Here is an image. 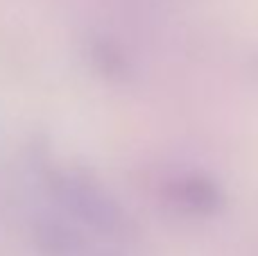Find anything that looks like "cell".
I'll list each match as a JSON object with an SVG mask.
<instances>
[{"label": "cell", "instance_id": "cell-4", "mask_svg": "<svg viewBox=\"0 0 258 256\" xmlns=\"http://www.w3.org/2000/svg\"><path fill=\"white\" fill-rule=\"evenodd\" d=\"M86 59L91 68L98 73L102 80L113 82V84H127L134 80V66L129 54L122 50L120 43L111 36L98 34L86 45Z\"/></svg>", "mask_w": 258, "mask_h": 256}, {"label": "cell", "instance_id": "cell-1", "mask_svg": "<svg viewBox=\"0 0 258 256\" xmlns=\"http://www.w3.org/2000/svg\"><path fill=\"white\" fill-rule=\"evenodd\" d=\"M45 186L66 216L80 220L98 234H122L127 225L125 213L116 200L84 172L50 170L45 175Z\"/></svg>", "mask_w": 258, "mask_h": 256}, {"label": "cell", "instance_id": "cell-3", "mask_svg": "<svg viewBox=\"0 0 258 256\" xmlns=\"http://www.w3.org/2000/svg\"><path fill=\"white\" fill-rule=\"evenodd\" d=\"M32 236L41 256H73L82 247L77 229L59 213H45L36 218L32 225Z\"/></svg>", "mask_w": 258, "mask_h": 256}, {"label": "cell", "instance_id": "cell-5", "mask_svg": "<svg viewBox=\"0 0 258 256\" xmlns=\"http://www.w3.org/2000/svg\"><path fill=\"white\" fill-rule=\"evenodd\" d=\"M254 68H256V73H258V54L254 57Z\"/></svg>", "mask_w": 258, "mask_h": 256}, {"label": "cell", "instance_id": "cell-2", "mask_svg": "<svg viewBox=\"0 0 258 256\" xmlns=\"http://www.w3.org/2000/svg\"><path fill=\"white\" fill-rule=\"evenodd\" d=\"M165 202L190 218H213L224 209V190L204 172H186L165 184Z\"/></svg>", "mask_w": 258, "mask_h": 256}]
</instances>
